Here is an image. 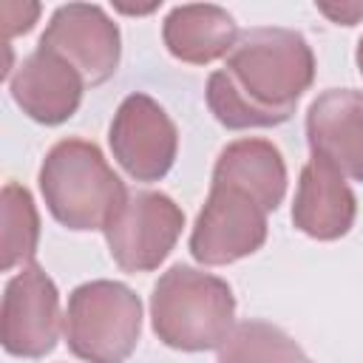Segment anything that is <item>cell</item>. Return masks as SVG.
I'll list each match as a JSON object with an SVG mask.
<instances>
[{
  "label": "cell",
  "mask_w": 363,
  "mask_h": 363,
  "mask_svg": "<svg viewBox=\"0 0 363 363\" xmlns=\"http://www.w3.org/2000/svg\"><path fill=\"white\" fill-rule=\"evenodd\" d=\"M218 363H312L306 352L267 320H241L218 346Z\"/></svg>",
  "instance_id": "9a60e30c"
},
{
  "label": "cell",
  "mask_w": 363,
  "mask_h": 363,
  "mask_svg": "<svg viewBox=\"0 0 363 363\" xmlns=\"http://www.w3.org/2000/svg\"><path fill=\"white\" fill-rule=\"evenodd\" d=\"M108 142L119 167L136 182L164 179L179 153V130L173 119L147 94H130L122 99Z\"/></svg>",
  "instance_id": "ba28073f"
},
{
  "label": "cell",
  "mask_w": 363,
  "mask_h": 363,
  "mask_svg": "<svg viewBox=\"0 0 363 363\" xmlns=\"http://www.w3.org/2000/svg\"><path fill=\"white\" fill-rule=\"evenodd\" d=\"M40 193L48 213L74 233L105 230L130 196L102 150L88 139H62L45 153Z\"/></svg>",
  "instance_id": "7a4b0ae2"
},
{
  "label": "cell",
  "mask_w": 363,
  "mask_h": 363,
  "mask_svg": "<svg viewBox=\"0 0 363 363\" xmlns=\"http://www.w3.org/2000/svg\"><path fill=\"white\" fill-rule=\"evenodd\" d=\"M0 218H3V258L0 269L11 272L14 267H26L34 261L37 241H40V216L34 207L31 193L9 182L0 196Z\"/></svg>",
  "instance_id": "2e32d148"
},
{
  "label": "cell",
  "mask_w": 363,
  "mask_h": 363,
  "mask_svg": "<svg viewBox=\"0 0 363 363\" xmlns=\"http://www.w3.org/2000/svg\"><path fill=\"white\" fill-rule=\"evenodd\" d=\"M37 45L71 62L85 85H102L105 79H111L119 68L122 54L116 23L105 14L102 6L94 3L60 6L51 14Z\"/></svg>",
  "instance_id": "9c48e42d"
},
{
  "label": "cell",
  "mask_w": 363,
  "mask_h": 363,
  "mask_svg": "<svg viewBox=\"0 0 363 363\" xmlns=\"http://www.w3.org/2000/svg\"><path fill=\"white\" fill-rule=\"evenodd\" d=\"M354 60H357V71H360V77H363V37H360V43H357V51H354Z\"/></svg>",
  "instance_id": "d6986e66"
},
{
  "label": "cell",
  "mask_w": 363,
  "mask_h": 363,
  "mask_svg": "<svg viewBox=\"0 0 363 363\" xmlns=\"http://www.w3.org/2000/svg\"><path fill=\"white\" fill-rule=\"evenodd\" d=\"M60 292L40 264L20 267L3 289L0 340L14 357L40 360L54 352L60 340Z\"/></svg>",
  "instance_id": "52a82bcc"
},
{
  "label": "cell",
  "mask_w": 363,
  "mask_h": 363,
  "mask_svg": "<svg viewBox=\"0 0 363 363\" xmlns=\"http://www.w3.org/2000/svg\"><path fill=\"white\" fill-rule=\"evenodd\" d=\"M162 40L167 51L190 65H207L233 51L238 40V26L233 14L213 3L176 6L164 17Z\"/></svg>",
  "instance_id": "4fadbf2b"
},
{
  "label": "cell",
  "mask_w": 363,
  "mask_h": 363,
  "mask_svg": "<svg viewBox=\"0 0 363 363\" xmlns=\"http://www.w3.org/2000/svg\"><path fill=\"white\" fill-rule=\"evenodd\" d=\"M40 17V3H17V0H9L0 6V31H3V43H9L11 37L17 34H26L31 31V26L37 23Z\"/></svg>",
  "instance_id": "e0dca14e"
},
{
  "label": "cell",
  "mask_w": 363,
  "mask_h": 363,
  "mask_svg": "<svg viewBox=\"0 0 363 363\" xmlns=\"http://www.w3.org/2000/svg\"><path fill=\"white\" fill-rule=\"evenodd\" d=\"M306 142L315 159L363 182V91L329 88L306 111Z\"/></svg>",
  "instance_id": "30bf717a"
},
{
  "label": "cell",
  "mask_w": 363,
  "mask_h": 363,
  "mask_svg": "<svg viewBox=\"0 0 363 363\" xmlns=\"http://www.w3.org/2000/svg\"><path fill=\"white\" fill-rule=\"evenodd\" d=\"M150 323L156 337L170 349H218L235 326V295L224 278L173 264L153 286Z\"/></svg>",
  "instance_id": "3957f363"
},
{
  "label": "cell",
  "mask_w": 363,
  "mask_h": 363,
  "mask_svg": "<svg viewBox=\"0 0 363 363\" xmlns=\"http://www.w3.org/2000/svg\"><path fill=\"white\" fill-rule=\"evenodd\" d=\"M315 6L337 26H354L363 17V3H315Z\"/></svg>",
  "instance_id": "ac0fdd59"
},
{
  "label": "cell",
  "mask_w": 363,
  "mask_h": 363,
  "mask_svg": "<svg viewBox=\"0 0 363 363\" xmlns=\"http://www.w3.org/2000/svg\"><path fill=\"white\" fill-rule=\"evenodd\" d=\"M267 210L247 190L213 182L190 233V255L204 267L241 261L267 241Z\"/></svg>",
  "instance_id": "5b68a950"
},
{
  "label": "cell",
  "mask_w": 363,
  "mask_h": 363,
  "mask_svg": "<svg viewBox=\"0 0 363 363\" xmlns=\"http://www.w3.org/2000/svg\"><path fill=\"white\" fill-rule=\"evenodd\" d=\"M213 182H227L255 196L267 213L278 210L286 193V164L281 150L269 139H235L230 142L213 167Z\"/></svg>",
  "instance_id": "5bb4252c"
},
{
  "label": "cell",
  "mask_w": 363,
  "mask_h": 363,
  "mask_svg": "<svg viewBox=\"0 0 363 363\" xmlns=\"http://www.w3.org/2000/svg\"><path fill=\"white\" fill-rule=\"evenodd\" d=\"M9 91L28 119L40 125H62L77 113L85 79L71 62L37 45L11 74Z\"/></svg>",
  "instance_id": "8fae6325"
},
{
  "label": "cell",
  "mask_w": 363,
  "mask_h": 363,
  "mask_svg": "<svg viewBox=\"0 0 363 363\" xmlns=\"http://www.w3.org/2000/svg\"><path fill=\"white\" fill-rule=\"evenodd\" d=\"M65 343L85 363H125L142 332V301L119 281H88L68 295Z\"/></svg>",
  "instance_id": "277c9868"
},
{
  "label": "cell",
  "mask_w": 363,
  "mask_h": 363,
  "mask_svg": "<svg viewBox=\"0 0 363 363\" xmlns=\"http://www.w3.org/2000/svg\"><path fill=\"white\" fill-rule=\"evenodd\" d=\"M184 227L182 207L159 190H136L102 230L122 272H150L176 247Z\"/></svg>",
  "instance_id": "8992f818"
},
{
  "label": "cell",
  "mask_w": 363,
  "mask_h": 363,
  "mask_svg": "<svg viewBox=\"0 0 363 363\" xmlns=\"http://www.w3.org/2000/svg\"><path fill=\"white\" fill-rule=\"evenodd\" d=\"M315 79V54L292 28L258 26L238 34L224 68L207 79V105L230 130L272 128L292 116Z\"/></svg>",
  "instance_id": "6da1fadb"
},
{
  "label": "cell",
  "mask_w": 363,
  "mask_h": 363,
  "mask_svg": "<svg viewBox=\"0 0 363 363\" xmlns=\"http://www.w3.org/2000/svg\"><path fill=\"white\" fill-rule=\"evenodd\" d=\"M357 216V201L346 176L335 170L323 159H309L301 170L295 204H292V224L318 241L343 238Z\"/></svg>",
  "instance_id": "7c38bea8"
}]
</instances>
